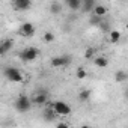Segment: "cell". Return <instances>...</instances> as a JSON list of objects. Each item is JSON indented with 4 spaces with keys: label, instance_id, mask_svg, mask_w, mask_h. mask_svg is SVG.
Masks as SVG:
<instances>
[{
    "label": "cell",
    "instance_id": "6da1fadb",
    "mask_svg": "<svg viewBox=\"0 0 128 128\" xmlns=\"http://www.w3.org/2000/svg\"><path fill=\"white\" fill-rule=\"evenodd\" d=\"M30 107H32V101H30V98H29L27 95L21 94V95L15 100V108H17V112H20V113H27V112L30 110Z\"/></svg>",
    "mask_w": 128,
    "mask_h": 128
},
{
    "label": "cell",
    "instance_id": "d6986e66",
    "mask_svg": "<svg viewBox=\"0 0 128 128\" xmlns=\"http://www.w3.org/2000/svg\"><path fill=\"white\" fill-rule=\"evenodd\" d=\"M95 56V48H92V47H89V48H86V53H84V57L86 59H92Z\"/></svg>",
    "mask_w": 128,
    "mask_h": 128
},
{
    "label": "cell",
    "instance_id": "cb8c5ba5",
    "mask_svg": "<svg viewBox=\"0 0 128 128\" xmlns=\"http://www.w3.org/2000/svg\"><path fill=\"white\" fill-rule=\"evenodd\" d=\"M80 128H90V126H88V125H83V126H80Z\"/></svg>",
    "mask_w": 128,
    "mask_h": 128
},
{
    "label": "cell",
    "instance_id": "5b68a950",
    "mask_svg": "<svg viewBox=\"0 0 128 128\" xmlns=\"http://www.w3.org/2000/svg\"><path fill=\"white\" fill-rule=\"evenodd\" d=\"M70 63H71V56H57L51 59V65L54 68L65 66V65H70Z\"/></svg>",
    "mask_w": 128,
    "mask_h": 128
},
{
    "label": "cell",
    "instance_id": "3957f363",
    "mask_svg": "<svg viewBox=\"0 0 128 128\" xmlns=\"http://www.w3.org/2000/svg\"><path fill=\"white\" fill-rule=\"evenodd\" d=\"M38 54H39V51L36 47H27L20 53V59L23 62H33V60H36Z\"/></svg>",
    "mask_w": 128,
    "mask_h": 128
},
{
    "label": "cell",
    "instance_id": "9c48e42d",
    "mask_svg": "<svg viewBox=\"0 0 128 128\" xmlns=\"http://www.w3.org/2000/svg\"><path fill=\"white\" fill-rule=\"evenodd\" d=\"M96 6V2L95 0H82V11H84V12H90V11H94V8Z\"/></svg>",
    "mask_w": 128,
    "mask_h": 128
},
{
    "label": "cell",
    "instance_id": "603a6c76",
    "mask_svg": "<svg viewBox=\"0 0 128 128\" xmlns=\"http://www.w3.org/2000/svg\"><path fill=\"white\" fill-rule=\"evenodd\" d=\"M56 128H70V126H68V124H65V122H59Z\"/></svg>",
    "mask_w": 128,
    "mask_h": 128
},
{
    "label": "cell",
    "instance_id": "ffe728a7",
    "mask_svg": "<svg viewBox=\"0 0 128 128\" xmlns=\"http://www.w3.org/2000/svg\"><path fill=\"white\" fill-rule=\"evenodd\" d=\"M56 38H54V35L51 33V32H47V33H44V41L45 42H53Z\"/></svg>",
    "mask_w": 128,
    "mask_h": 128
},
{
    "label": "cell",
    "instance_id": "ba28073f",
    "mask_svg": "<svg viewBox=\"0 0 128 128\" xmlns=\"http://www.w3.org/2000/svg\"><path fill=\"white\" fill-rule=\"evenodd\" d=\"M14 47V41L12 39H5L0 42V56H5L8 51H11Z\"/></svg>",
    "mask_w": 128,
    "mask_h": 128
},
{
    "label": "cell",
    "instance_id": "4fadbf2b",
    "mask_svg": "<svg viewBox=\"0 0 128 128\" xmlns=\"http://www.w3.org/2000/svg\"><path fill=\"white\" fill-rule=\"evenodd\" d=\"M94 63H95L96 66H100V68H106V66L108 65V60H107V57L100 56V57H95V59H94Z\"/></svg>",
    "mask_w": 128,
    "mask_h": 128
},
{
    "label": "cell",
    "instance_id": "8fae6325",
    "mask_svg": "<svg viewBox=\"0 0 128 128\" xmlns=\"http://www.w3.org/2000/svg\"><path fill=\"white\" fill-rule=\"evenodd\" d=\"M92 12H94V15H95V17L102 18V17L107 14V8H106L104 5H96V6L94 8V11H92Z\"/></svg>",
    "mask_w": 128,
    "mask_h": 128
},
{
    "label": "cell",
    "instance_id": "277c9868",
    "mask_svg": "<svg viewBox=\"0 0 128 128\" xmlns=\"http://www.w3.org/2000/svg\"><path fill=\"white\" fill-rule=\"evenodd\" d=\"M51 108H53L54 113L59 114V116H68V114L71 113V107H70L66 102H63V101H54L53 106H51Z\"/></svg>",
    "mask_w": 128,
    "mask_h": 128
},
{
    "label": "cell",
    "instance_id": "5bb4252c",
    "mask_svg": "<svg viewBox=\"0 0 128 128\" xmlns=\"http://www.w3.org/2000/svg\"><path fill=\"white\" fill-rule=\"evenodd\" d=\"M42 114H44V118H45L47 120H54V119H56V113H54V110H53L51 107H48V108H45Z\"/></svg>",
    "mask_w": 128,
    "mask_h": 128
},
{
    "label": "cell",
    "instance_id": "7402d4cb",
    "mask_svg": "<svg viewBox=\"0 0 128 128\" xmlns=\"http://www.w3.org/2000/svg\"><path fill=\"white\" fill-rule=\"evenodd\" d=\"M101 20H102V18H100V17H95V15H94V17L90 18V23H92L94 26H98V24H101Z\"/></svg>",
    "mask_w": 128,
    "mask_h": 128
},
{
    "label": "cell",
    "instance_id": "30bf717a",
    "mask_svg": "<svg viewBox=\"0 0 128 128\" xmlns=\"http://www.w3.org/2000/svg\"><path fill=\"white\" fill-rule=\"evenodd\" d=\"M14 6L17 9H20V11H26V9H29L32 6V3H30V0H15Z\"/></svg>",
    "mask_w": 128,
    "mask_h": 128
},
{
    "label": "cell",
    "instance_id": "7c38bea8",
    "mask_svg": "<svg viewBox=\"0 0 128 128\" xmlns=\"http://www.w3.org/2000/svg\"><path fill=\"white\" fill-rule=\"evenodd\" d=\"M66 6L71 11H78L82 8V0H66Z\"/></svg>",
    "mask_w": 128,
    "mask_h": 128
},
{
    "label": "cell",
    "instance_id": "ac0fdd59",
    "mask_svg": "<svg viewBox=\"0 0 128 128\" xmlns=\"http://www.w3.org/2000/svg\"><path fill=\"white\" fill-rule=\"evenodd\" d=\"M114 78H116V82L122 83V82L126 80V72H125V71H118V72L114 74Z\"/></svg>",
    "mask_w": 128,
    "mask_h": 128
},
{
    "label": "cell",
    "instance_id": "9a60e30c",
    "mask_svg": "<svg viewBox=\"0 0 128 128\" xmlns=\"http://www.w3.org/2000/svg\"><path fill=\"white\" fill-rule=\"evenodd\" d=\"M90 95H92V92H90L89 89H83V90L78 92V100H80V101H88V100L90 98Z\"/></svg>",
    "mask_w": 128,
    "mask_h": 128
},
{
    "label": "cell",
    "instance_id": "e0dca14e",
    "mask_svg": "<svg viewBox=\"0 0 128 128\" xmlns=\"http://www.w3.org/2000/svg\"><path fill=\"white\" fill-rule=\"evenodd\" d=\"M50 11H51V14H59L62 11V3H59V2L50 3Z\"/></svg>",
    "mask_w": 128,
    "mask_h": 128
},
{
    "label": "cell",
    "instance_id": "2e32d148",
    "mask_svg": "<svg viewBox=\"0 0 128 128\" xmlns=\"http://www.w3.org/2000/svg\"><path fill=\"white\" fill-rule=\"evenodd\" d=\"M120 32L119 30H112L110 32V42H113V44H116V42H119L120 41Z\"/></svg>",
    "mask_w": 128,
    "mask_h": 128
},
{
    "label": "cell",
    "instance_id": "52a82bcc",
    "mask_svg": "<svg viewBox=\"0 0 128 128\" xmlns=\"http://www.w3.org/2000/svg\"><path fill=\"white\" fill-rule=\"evenodd\" d=\"M20 32H21V35H23V36L30 38V36H33V35H35V26H33L32 23H23V24H21Z\"/></svg>",
    "mask_w": 128,
    "mask_h": 128
},
{
    "label": "cell",
    "instance_id": "8992f818",
    "mask_svg": "<svg viewBox=\"0 0 128 128\" xmlns=\"http://www.w3.org/2000/svg\"><path fill=\"white\" fill-rule=\"evenodd\" d=\"M47 100H48V94L45 90H39L38 94H35L32 96V102L36 104V106H44L47 102Z\"/></svg>",
    "mask_w": 128,
    "mask_h": 128
},
{
    "label": "cell",
    "instance_id": "44dd1931",
    "mask_svg": "<svg viewBox=\"0 0 128 128\" xmlns=\"http://www.w3.org/2000/svg\"><path fill=\"white\" fill-rule=\"evenodd\" d=\"M76 76H77V78H80V80H82V78H84V77L88 76V72L84 71V68H78V70H77V74H76Z\"/></svg>",
    "mask_w": 128,
    "mask_h": 128
},
{
    "label": "cell",
    "instance_id": "7a4b0ae2",
    "mask_svg": "<svg viewBox=\"0 0 128 128\" xmlns=\"http://www.w3.org/2000/svg\"><path fill=\"white\" fill-rule=\"evenodd\" d=\"M5 77L12 83H23V80H24L21 71L18 68H15V66H8L5 70Z\"/></svg>",
    "mask_w": 128,
    "mask_h": 128
}]
</instances>
